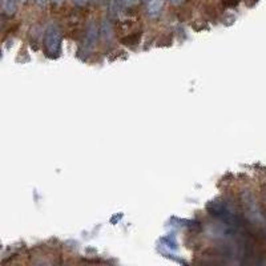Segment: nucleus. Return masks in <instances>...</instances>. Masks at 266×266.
<instances>
[{
    "mask_svg": "<svg viewBox=\"0 0 266 266\" xmlns=\"http://www.w3.org/2000/svg\"><path fill=\"white\" fill-rule=\"evenodd\" d=\"M242 206L250 228L266 235V214L262 212V209L259 208L254 196L250 192L242 193Z\"/></svg>",
    "mask_w": 266,
    "mask_h": 266,
    "instance_id": "nucleus-1",
    "label": "nucleus"
},
{
    "mask_svg": "<svg viewBox=\"0 0 266 266\" xmlns=\"http://www.w3.org/2000/svg\"><path fill=\"white\" fill-rule=\"evenodd\" d=\"M44 47L47 54L56 58L62 51V32L56 24H50L44 34Z\"/></svg>",
    "mask_w": 266,
    "mask_h": 266,
    "instance_id": "nucleus-2",
    "label": "nucleus"
},
{
    "mask_svg": "<svg viewBox=\"0 0 266 266\" xmlns=\"http://www.w3.org/2000/svg\"><path fill=\"white\" fill-rule=\"evenodd\" d=\"M97 35H99V31L95 24H89V27L87 28V34H85L84 39V48L85 50H92L95 44H96Z\"/></svg>",
    "mask_w": 266,
    "mask_h": 266,
    "instance_id": "nucleus-3",
    "label": "nucleus"
},
{
    "mask_svg": "<svg viewBox=\"0 0 266 266\" xmlns=\"http://www.w3.org/2000/svg\"><path fill=\"white\" fill-rule=\"evenodd\" d=\"M147 2V12L149 18L157 19L161 14L164 0H145Z\"/></svg>",
    "mask_w": 266,
    "mask_h": 266,
    "instance_id": "nucleus-4",
    "label": "nucleus"
},
{
    "mask_svg": "<svg viewBox=\"0 0 266 266\" xmlns=\"http://www.w3.org/2000/svg\"><path fill=\"white\" fill-rule=\"evenodd\" d=\"M2 7H3V12L6 15L12 16L16 12L18 4H16V0H3L2 2Z\"/></svg>",
    "mask_w": 266,
    "mask_h": 266,
    "instance_id": "nucleus-5",
    "label": "nucleus"
},
{
    "mask_svg": "<svg viewBox=\"0 0 266 266\" xmlns=\"http://www.w3.org/2000/svg\"><path fill=\"white\" fill-rule=\"evenodd\" d=\"M139 42H140V35H137V34H133V35H129L127 36V38L121 39V43L125 44V46H135V44H137Z\"/></svg>",
    "mask_w": 266,
    "mask_h": 266,
    "instance_id": "nucleus-6",
    "label": "nucleus"
},
{
    "mask_svg": "<svg viewBox=\"0 0 266 266\" xmlns=\"http://www.w3.org/2000/svg\"><path fill=\"white\" fill-rule=\"evenodd\" d=\"M222 2H224L225 6H228V7H234V6L238 4L239 0H222Z\"/></svg>",
    "mask_w": 266,
    "mask_h": 266,
    "instance_id": "nucleus-7",
    "label": "nucleus"
},
{
    "mask_svg": "<svg viewBox=\"0 0 266 266\" xmlns=\"http://www.w3.org/2000/svg\"><path fill=\"white\" fill-rule=\"evenodd\" d=\"M74 3L76 4V6H85V4L88 3V0H74Z\"/></svg>",
    "mask_w": 266,
    "mask_h": 266,
    "instance_id": "nucleus-8",
    "label": "nucleus"
},
{
    "mask_svg": "<svg viewBox=\"0 0 266 266\" xmlns=\"http://www.w3.org/2000/svg\"><path fill=\"white\" fill-rule=\"evenodd\" d=\"M35 2L40 7H47V4H48V0H35Z\"/></svg>",
    "mask_w": 266,
    "mask_h": 266,
    "instance_id": "nucleus-9",
    "label": "nucleus"
},
{
    "mask_svg": "<svg viewBox=\"0 0 266 266\" xmlns=\"http://www.w3.org/2000/svg\"><path fill=\"white\" fill-rule=\"evenodd\" d=\"M170 4H174V6H180V4H182L185 0H168Z\"/></svg>",
    "mask_w": 266,
    "mask_h": 266,
    "instance_id": "nucleus-10",
    "label": "nucleus"
},
{
    "mask_svg": "<svg viewBox=\"0 0 266 266\" xmlns=\"http://www.w3.org/2000/svg\"><path fill=\"white\" fill-rule=\"evenodd\" d=\"M124 3H127V4H131V3H133V2H135V0H123Z\"/></svg>",
    "mask_w": 266,
    "mask_h": 266,
    "instance_id": "nucleus-11",
    "label": "nucleus"
}]
</instances>
